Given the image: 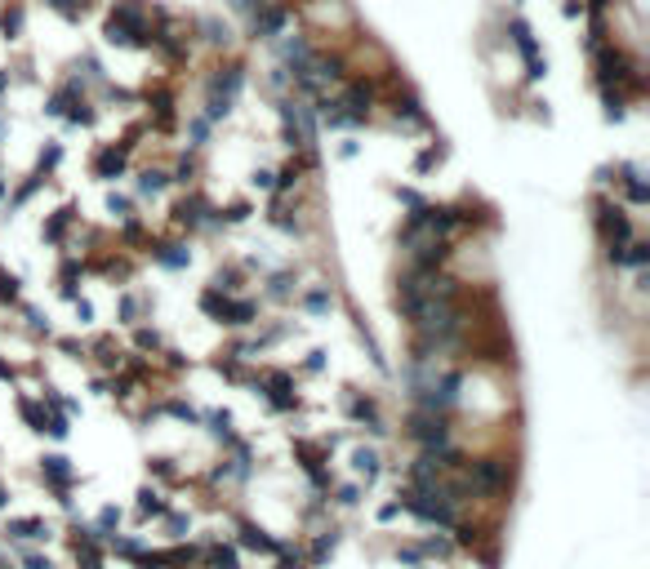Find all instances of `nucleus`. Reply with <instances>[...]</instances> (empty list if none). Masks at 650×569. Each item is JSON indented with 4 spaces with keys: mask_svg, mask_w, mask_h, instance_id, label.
<instances>
[{
    "mask_svg": "<svg viewBox=\"0 0 650 569\" xmlns=\"http://www.w3.org/2000/svg\"><path fill=\"white\" fill-rule=\"evenodd\" d=\"M396 503H401V512L419 516L423 525H437V530H450V525H455V503H450V494L441 489V480H437V485H405V489L396 494Z\"/></svg>",
    "mask_w": 650,
    "mask_h": 569,
    "instance_id": "nucleus-1",
    "label": "nucleus"
},
{
    "mask_svg": "<svg viewBox=\"0 0 650 569\" xmlns=\"http://www.w3.org/2000/svg\"><path fill=\"white\" fill-rule=\"evenodd\" d=\"M108 31H112V45H126V49L147 45V36H152V9L138 4V0H117L112 18H108Z\"/></svg>",
    "mask_w": 650,
    "mask_h": 569,
    "instance_id": "nucleus-2",
    "label": "nucleus"
},
{
    "mask_svg": "<svg viewBox=\"0 0 650 569\" xmlns=\"http://www.w3.org/2000/svg\"><path fill=\"white\" fill-rule=\"evenodd\" d=\"M241 85H246V67H237V63H232V67H219V72L210 76V90H205V120H210V125L232 116V103H237Z\"/></svg>",
    "mask_w": 650,
    "mask_h": 569,
    "instance_id": "nucleus-3",
    "label": "nucleus"
},
{
    "mask_svg": "<svg viewBox=\"0 0 650 569\" xmlns=\"http://www.w3.org/2000/svg\"><path fill=\"white\" fill-rule=\"evenodd\" d=\"M593 223H597V231H602L606 258L620 267V263H624V245L633 240V219H628L620 205H611V201H597V214H593Z\"/></svg>",
    "mask_w": 650,
    "mask_h": 569,
    "instance_id": "nucleus-4",
    "label": "nucleus"
},
{
    "mask_svg": "<svg viewBox=\"0 0 650 569\" xmlns=\"http://www.w3.org/2000/svg\"><path fill=\"white\" fill-rule=\"evenodd\" d=\"M250 383L259 387L263 401H267L276 414L299 410V396H294V374H290V369H263L259 378H250Z\"/></svg>",
    "mask_w": 650,
    "mask_h": 569,
    "instance_id": "nucleus-5",
    "label": "nucleus"
},
{
    "mask_svg": "<svg viewBox=\"0 0 650 569\" xmlns=\"http://www.w3.org/2000/svg\"><path fill=\"white\" fill-rule=\"evenodd\" d=\"M339 441L330 436V441H294L290 450H294V458H299V467L308 471V480H312V489H330V471H325V458H330V450H334Z\"/></svg>",
    "mask_w": 650,
    "mask_h": 569,
    "instance_id": "nucleus-6",
    "label": "nucleus"
},
{
    "mask_svg": "<svg viewBox=\"0 0 650 569\" xmlns=\"http://www.w3.org/2000/svg\"><path fill=\"white\" fill-rule=\"evenodd\" d=\"M290 4H281V0H255L250 4V27H255V36L263 40H276V36H285V27H290Z\"/></svg>",
    "mask_w": 650,
    "mask_h": 569,
    "instance_id": "nucleus-7",
    "label": "nucleus"
},
{
    "mask_svg": "<svg viewBox=\"0 0 650 569\" xmlns=\"http://www.w3.org/2000/svg\"><path fill=\"white\" fill-rule=\"evenodd\" d=\"M464 476L472 480L477 494H504V489H508V462H504V458H477V462H464Z\"/></svg>",
    "mask_w": 650,
    "mask_h": 569,
    "instance_id": "nucleus-8",
    "label": "nucleus"
},
{
    "mask_svg": "<svg viewBox=\"0 0 650 569\" xmlns=\"http://www.w3.org/2000/svg\"><path fill=\"white\" fill-rule=\"evenodd\" d=\"M40 480L58 494L63 507H72V489H76V467L67 454H45L40 458Z\"/></svg>",
    "mask_w": 650,
    "mask_h": 569,
    "instance_id": "nucleus-9",
    "label": "nucleus"
},
{
    "mask_svg": "<svg viewBox=\"0 0 650 569\" xmlns=\"http://www.w3.org/2000/svg\"><path fill=\"white\" fill-rule=\"evenodd\" d=\"M76 539H72V552H76V565L81 569H103V534L94 530V525H81L76 521V530H72Z\"/></svg>",
    "mask_w": 650,
    "mask_h": 569,
    "instance_id": "nucleus-10",
    "label": "nucleus"
},
{
    "mask_svg": "<svg viewBox=\"0 0 650 569\" xmlns=\"http://www.w3.org/2000/svg\"><path fill=\"white\" fill-rule=\"evenodd\" d=\"M237 547H246V552H267V556H281L290 543L285 539H272L263 525L255 521H237Z\"/></svg>",
    "mask_w": 650,
    "mask_h": 569,
    "instance_id": "nucleus-11",
    "label": "nucleus"
},
{
    "mask_svg": "<svg viewBox=\"0 0 650 569\" xmlns=\"http://www.w3.org/2000/svg\"><path fill=\"white\" fill-rule=\"evenodd\" d=\"M343 410H348V418H352V423H366L375 436H388V427H384V418H379L375 396H348V401H343Z\"/></svg>",
    "mask_w": 650,
    "mask_h": 569,
    "instance_id": "nucleus-12",
    "label": "nucleus"
},
{
    "mask_svg": "<svg viewBox=\"0 0 650 569\" xmlns=\"http://www.w3.org/2000/svg\"><path fill=\"white\" fill-rule=\"evenodd\" d=\"M508 36H513V49H517L521 58H525V67H530V76H539L543 72V63H539V45H534V31L521 22V18H513V27H508Z\"/></svg>",
    "mask_w": 650,
    "mask_h": 569,
    "instance_id": "nucleus-13",
    "label": "nucleus"
},
{
    "mask_svg": "<svg viewBox=\"0 0 650 569\" xmlns=\"http://www.w3.org/2000/svg\"><path fill=\"white\" fill-rule=\"evenodd\" d=\"M255 321H259V303H255V298H232V294H228V303H223V321H219V325L246 330V325H255Z\"/></svg>",
    "mask_w": 650,
    "mask_h": 569,
    "instance_id": "nucleus-14",
    "label": "nucleus"
},
{
    "mask_svg": "<svg viewBox=\"0 0 650 569\" xmlns=\"http://www.w3.org/2000/svg\"><path fill=\"white\" fill-rule=\"evenodd\" d=\"M134 142H121V147H103L99 156H94V174L99 178H121L126 174V151H130Z\"/></svg>",
    "mask_w": 650,
    "mask_h": 569,
    "instance_id": "nucleus-15",
    "label": "nucleus"
},
{
    "mask_svg": "<svg viewBox=\"0 0 650 569\" xmlns=\"http://www.w3.org/2000/svg\"><path fill=\"white\" fill-rule=\"evenodd\" d=\"M210 214H214V210H210L201 196H187V201L174 210V223H178V228H205V223H214Z\"/></svg>",
    "mask_w": 650,
    "mask_h": 569,
    "instance_id": "nucleus-16",
    "label": "nucleus"
},
{
    "mask_svg": "<svg viewBox=\"0 0 650 569\" xmlns=\"http://www.w3.org/2000/svg\"><path fill=\"white\" fill-rule=\"evenodd\" d=\"M13 405H18V418H22L31 432H45V423H49V410H45V401H36V396L18 392V396H13Z\"/></svg>",
    "mask_w": 650,
    "mask_h": 569,
    "instance_id": "nucleus-17",
    "label": "nucleus"
},
{
    "mask_svg": "<svg viewBox=\"0 0 650 569\" xmlns=\"http://www.w3.org/2000/svg\"><path fill=\"white\" fill-rule=\"evenodd\" d=\"M201 556H205V569H241V547L237 543H210Z\"/></svg>",
    "mask_w": 650,
    "mask_h": 569,
    "instance_id": "nucleus-18",
    "label": "nucleus"
},
{
    "mask_svg": "<svg viewBox=\"0 0 650 569\" xmlns=\"http://www.w3.org/2000/svg\"><path fill=\"white\" fill-rule=\"evenodd\" d=\"M152 258H156L160 267H169V272H183V267L192 263V254H187L183 245H174V240H156V245H152Z\"/></svg>",
    "mask_w": 650,
    "mask_h": 569,
    "instance_id": "nucleus-19",
    "label": "nucleus"
},
{
    "mask_svg": "<svg viewBox=\"0 0 650 569\" xmlns=\"http://www.w3.org/2000/svg\"><path fill=\"white\" fill-rule=\"evenodd\" d=\"M334 547H339V530H325V534H316V543L308 547V556H303V565L308 569H321L330 556H334Z\"/></svg>",
    "mask_w": 650,
    "mask_h": 569,
    "instance_id": "nucleus-20",
    "label": "nucleus"
},
{
    "mask_svg": "<svg viewBox=\"0 0 650 569\" xmlns=\"http://www.w3.org/2000/svg\"><path fill=\"white\" fill-rule=\"evenodd\" d=\"M4 534H9V539H49V525H45L40 516H13V521L4 525Z\"/></svg>",
    "mask_w": 650,
    "mask_h": 569,
    "instance_id": "nucleus-21",
    "label": "nucleus"
},
{
    "mask_svg": "<svg viewBox=\"0 0 650 569\" xmlns=\"http://www.w3.org/2000/svg\"><path fill=\"white\" fill-rule=\"evenodd\" d=\"M196 561H201V547H192V543H178V547L160 552V569H192Z\"/></svg>",
    "mask_w": 650,
    "mask_h": 569,
    "instance_id": "nucleus-22",
    "label": "nucleus"
},
{
    "mask_svg": "<svg viewBox=\"0 0 650 569\" xmlns=\"http://www.w3.org/2000/svg\"><path fill=\"white\" fill-rule=\"evenodd\" d=\"M156 414H169V418H178V423H187V427H192V423H201V410H196L192 401H178V396H169V401H165L160 410H152L147 418H156Z\"/></svg>",
    "mask_w": 650,
    "mask_h": 569,
    "instance_id": "nucleus-23",
    "label": "nucleus"
},
{
    "mask_svg": "<svg viewBox=\"0 0 650 569\" xmlns=\"http://www.w3.org/2000/svg\"><path fill=\"white\" fill-rule=\"evenodd\" d=\"M352 467H357V476H361L366 485H375L379 471H384V458H379V450H366V445H361V450L352 454Z\"/></svg>",
    "mask_w": 650,
    "mask_h": 569,
    "instance_id": "nucleus-24",
    "label": "nucleus"
},
{
    "mask_svg": "<svg viewBox=\"0 0 650 569\" xmlns=\"http://www.w3.org/2000/svg\"><path fill=\"white\" fill-rule=\"evenodd\" d=\"M620 174H624V192H628V201H633V205H646L650 187H646V178H642V165H624Z\"/></svg>",
    "mask_w": 650,
    "mask_h": 569,
    "instance_id": "nucleus-25",
    "label": "nucleus"
},
{
    "mask_svg": "<svg viewBox=\"0 0 650 569\" xmlns=\"http://www.w3.org/2000/svg\"><path fill=\"white\" fill-rule=\"evenodd\" d=\"M396 125H401V129H428V112H423V108H419V99H405V103H401V99H396Z\"/></svg>",
    "mask_w": 650,
    "mask_h": 569,
    "instance_id": "nucleus-26",
    "label": "nucleus"
},
{
    "mask_svg": "<svg viewBox=\"0 0 650 569\" xmlns=\"http://www.w3.org/2000/svg\"><path fill=\"white\" fill-rule=\"evenodd\" d=\"M414 547H419L423 561H446V556L455 552V539H446V534H428V539H419Z\"/></svg>",
    "mask_w": 650,
    "mask_h": 569,
    "instance_id": "nucleus-27",
    "label": "nucleus"
},
{
    "mask_svg": "<svg viewBox=\"0 0 650 569\" xmlns=\"http://www.w3.org/2000/svg\"><path fill=\"white\" fill-rule=\"evenodd\" d=\"M165 512H169V503H165L152 485H143V489H138V516L152 521V516H165Z\"/></svg>",
    "mask_w": 650,
    "mask_h": 569,
    "instance_id": "nucleus-28",
    "label": "nucleus"
},
{
    "mask_svg": "<svg viewBox=\"0 0 650 569\" xmlns=\"http://www.w3.org/2000/svg\"><path fill=\"white\" fill-rule=\"evenodd\" d=\"M169 187V174L165 169H143L138 174V196H160Z\"/></svg>",
    "mask_w": 650,
    "mask_h": 569,
    "instance_id": "nucleus-29",
    "label": "nucleus"
},
{
    "mask_svg": "<svg viewBox=\"0 0 650 569\" xmlns=\"http://www.w3.org/2000/svg\"><path fill=\"white\" fill-rule=\"evenodd\" d=\"M205 423H210V436H214V441H232V436H237V432H232V414H228V410L205 414Z\"/></svg>",
    "mask_w": 650,
    "mask_h": 569,
    "instance_id": "nucleus-30",
    "label": "nucleus"
},
{
    "mask_svg": "<svg viewBox=\"0 0 650 569\" xmlns=\"http://www.w3.org/2000/svg\"><path fill=\"white\" fill-rule=\"evenodd\" d=\"M72 219H76V210H58V214L45 223V240H49V245H58V240L67 236V228H72Z\"/></svg>",
    "mask_w": 650,
    "mask_h": 569,
    "instance_id": "nucleus-31",
    "label": "nucleus"
},
{
    "mask_svg": "<svg viewBox=\"0 0 650 569\" xmlns=\"http://www.w3.org/2000/svg\"><path fill=\"white\" fill-rule=\"evenodd\" d=\"M45 432H49L54 441H67V436H72V418H67L63 410H54V414H49V423H45Z\"/></svg>",
    "mask_w": 650,
    "mask_h": 569,
    "instance_id": "nucleus-32",
    "label": "nucleus"
},
{
    "mask_svg": "<svg viewBox=\"0 0 650 569\" xmlns=\"http://www.w3.org/2000/svg\"><path fill=\"white\" fill-rule=\"evenodd\" d=\"M303 307L321 316V312H330V307H334V298H330V289H312V294H303Z\"/></svg>",
    "mask_w": 650,
    "mask_h": 569,
    "instance_id": "nucleus-33",
    "label": "nucleus"
},
{
    "mask_svg": "<svg viewBox=\"0 0 650 569\" xmlns=\"http://www.w3.org/2000/svg\"><path fill=\"white\" fill-rule=\"evenodd\" d=\"M94 530H99L103 539H108V534H117V530H121V507H103V512H99V525H94Z\"/></svg>",
    "mask_w": 650,
    "mask_h": 569,
    "instance_id": "nucleus-34",
    "label": "nucleus"
},
{
    "mask_svg": "<svg viewBox=\"0 0 650 569\" xmlns=\"http://www.w3.org/2000/svg\"><path fill=\"white\" fill-rule=\"evenodd\" d=\"M187 134H192V147H205L210 142V120L205 116H192L187 120Z\"/></svg>",
    "mask_w": 650,
    "mask_h": 569,
    "instance_id": "nucleus-35",
    "label": "nucleus"
},
{
    "mask_svg": "<svg viewBox=\"0 0 650 569\" xmlns=\"http://www.w3.org/2000/svg\"><path fill=\"white\" fill-rule=\"evenodd\" d=\"M290 285H294V276H290V272H276L272 285H267V294H272V298H290V294H294Z\"/></svg>",
    "mask_w": 650,
    "mask_h": 569,
    "instance_id": "nucleus-36",
    "label": "nucleus"
},
{
    "mask_svg": "<svg viewBox=\"0 0 650 569\" xmlns=\"http://www.w3.org/2000/svg\"><path fill=\"white\" fill-rule=\"evenodd\" d=\"M334 503H339V507H357V503H361V485H339V489H334Z\"/></svg>",
    "mask_w": 650,
    "mask_h": 569,
    "instance_id": "nucleus-37",
    "label": "nucleus"
},
{
    "mask_svg": "<svg viewBox=\"0 0 650 569\" xmlns=\"http://www.w3.org/2000/svg\"><path fill=\"white\" fill-rule=\"evenodd\" d=\"M147 467H152V476H160V480H174V476H178V467H174V458H152Z\"/></svg>",
    "mask_w": 650,
    "mask_h": 569,
    "instance_id": "nucleus-38",
    "label": "nucleus"
},
{
    "mask_svg": "<svg viewBox=\"0 0 650 569\" xmlns=\"http://www.w3.org/2000/svg\"><path fill=\"white\" fill-rule=\"evenodd\" d=\"M165 525H169V534H174V539H183V534L192 530V521H187L183 512H165Z\"/></svg>",
    "mask_w": 650,
    "mask_h": 569,
    "instance_id": "nucleus-39",
    "label": "nucleus"
},
{
    "mask_svg": "<svg viewBox=\"0 0 650 569\" xmlns=\"http://www.w3.org/2000/svg\"><path fill=\"white\" fill-rule=\"evenodd\" d=\"M0 303H18V276L0 272Z\"/></svg>",
    "mask_w": 650,
    "mask_h": 569,
    "instance_id": "nucleus-40",
    "label": "nucleus"
},
{
    "mask_svg": "<svg viewBox=\"0 0 650 569\" xmlns=\"http://www.w3.org/2000/svg\"><path fill=\"white\" fill-rule=\"evenodd\" d=\"M134 342H138V351H160V334L156 330H134Z\"/></svg>",
    "mask_w": 650,
    "mask_h": 569,
    "instance_id": "nucleus-41",
    "label": "nucleus"
},
{
    "mask_svg": "<svg viewBox=\"0 0 650 569\" xmlns=\"http://www.w3.org/2000/svg\"><path fill=\"white\" fill-rule=\"evenodd\" d=\"M396 201H401L405 210H423V205H428V201H423L414 187H396Z\"/></svg>",
    "mask_w": 650,
    "mask_h": 569,
    "instance_id": "nucleus-42",
    "label": "nucleus"
},
{
    "mask_svg": "<svg viewBox=\"0 0 650 569\" xmlns=\"http://www.w3.org/2000/svg\"><path fill=\"white\" fill-rule=\"evenodd\" d=\"M396 561H401V565H423V556H419V547H414V543H401V547H396Z\"/></svg>",
    "mask_w": 650,
    "mask_h": 569,
    "instance_id": "nucleus-43",
    "label": "nucleus"
},
{
    "mask_svg": "<svg viewBox=\"0 0 650 569\" xmlns=\"http://www.w3.org/2000/svg\"><path fill=\"white\" fill-rule=\"evenodd\" d=\"M63 18H76V13H85V0H49Z\"/></svg>",
    "mask_w": 650,
    "mask_h": 569,
    "instance_id": "nucleus-44",
    "label": "nucleus"
},
{
    "mask_svg": "<svg viewBox=\"0 0 650 569\" xmlns=\"http://www.w3.org/2000/svg\"><path fill=\"white\" fill-rule=\"evenodd\" d=\"M22 316H27V325H31V334H49V321H45V316H40L36 307H27Z\"/></svg>",
    "mask_w": 650,
    "mask_h": 569,
    "instance_id": "nucleus-45",
    "label": "nucleus"
},
{
    "mask_svg": "<svg viewBox=\"0 0 650 569\" xmlns=\"http://www.w3.org/2000/svg\"><path fill=\"white\" fill-rule=\"evenodd\" d=\"M276 569H303V552H299V547H285V552H281V565Z\"/></svg>",
    "mask_w": 650,
    "mask_h": 569,
    "instance_id": "nucleus-46",
    "label": "nucleus"
},
{
    "mask_svg": "<svg viewBox=\"0 0 650 569\" xmlns=\"http://www.w3.org/2000/svg\"><path fill=\"white\" fill-rule=\"evenodd\" d=\"M121 321H126V325H134V321H138V298H130V294L121 298Z\"/></svg>",
    "mask_w": 650,
    "mask_h": 569,
    "instance_id": "nucleus-47",
    "label": "nucleus"
},
{
    "mask_svg": "<svg viewBox=\"0 0 650 569\" xmlns=\"http://www.w3.org/2000/svg\"><path fill=\"white\" fill-rule=\"evenodd\" d=\"M205 31H210V40H214V45H228V40H232V31H228V27H219V22H205Z\"/></svg>",
    "mask_w": 650,
    "mask_h": 569,
    "instance_id": "nucleus-48",
    "label": "nucleus"
},
{
    "mask_svg": "<svg viewBox=\"0 0 650 569\" xmlns=\"http://www.w3.org/2000/svg\"><path fill=\"white\" fill-rule=\"evenodd\" d=\"M255 187L272 192V187H276V174H272V169H255Z\"/></svg>",
    "mask_w": 650,
    "mask_h": 569,
    "instance_id": "nucleus-49",
    "label": "nucleus"
},
{
    "mask_svg": "<svg viewBox=\"0 0 650 569\" xmlns=\"http://www.w3.org/2000/svg\"><path fill=\"white\" fill-rule=\"evenodd\" d=\"M108 210H112L117 219H130V201H126V196H112V201H108Z\"/></svg>",
    "mask_w": 650,
    "mask_h": 569,
    "instance_id": "nucleus-50",
    "label": "nucleus"
},
{
    "mask_svg": "<svg viewBox=\"0 0 650 569\" xmlns=\"http://www.w3.org/2000/svg\"><path fill=\"white\" fill-rule=\"evenodd\" d=\"M396 516H401V503H384V507H379V525H392Z\"/></svg>",
    "mask_w": 650,
    "mask_h": 569,
    "instance_id": "nucleus-51",
    "label": "nucleus"
},
{
    "mask_svg": "<svg viewBox=\"0 0 650 569\" xmlns=\"http://www.w3.org/2000/svg\"><path fill=\"white\" fill-rule=\"evenodd\" d=\"M22 569H54V565H49V556H36V552H27V556H22Z\"/></svg>",
    "mask_w": 650,
    "mask_h": 569,
    "instance_id": "nucleus-52",
    "label": "nucleus"
},
{
    "mask_svg": "<svg viewBox=\"0 0 650 569\" xmlns=\"http://www.w3.org/2000/svg\"><path fill=\"white\" fill-rule=\"evenodd\" d=\"M303 369H308V374H321V369H325V351H312Z\"/></svg>",
    "mask_w": 650,
    "mask_h": 569,
    "instance_id": "nucleus-53",
    "label": "nucleus"
},
{
    "mask_svg": "<svg viewBox=\"0 0 650 569\" xmlns=\"http://www.w3.org/2000/svg\"><path fill=\"white\" fill-rule=\"evenodd\" d=\"M58 156H63V151H58V147H49V151L40 156V169H54V165H58Z\"/></svg>",
    "mask_w": 650,
    "mask_h": 569,
    "instance_id": "nucleus-54",
    "label": "nucleus"
},
{
    "mask_svg": "<svg viewBox=\"0 0 650 569\" xmlns=\"http://www.w3.org/2000/svg\"><path fill=\"white\" fill-rule=\"evenodd\" d=\"M13 378H18V369L9 360H0V383H13Z\"/></svg>",
    "mask_w": 650,
    "mask_h": 569,
    "instance_id": "nucleus-55",
    "label": "nucleus"
},
{
    "mask_svg": "<svg viewBox=\"0 0 650 569\" xmlns=\"http://www.w3.org/2000/svg\"><path fill=\"white\" fill-rule=\"evenodd\" d=\"M0 507H4V485H0Z\"/></svg>",
    "mask_w": 650,
    "mask_h": 569,
    "instance_id": "nucleus-56",
    "label": "nucleus"
},
{
    "mask_svg": "<svg viewBox=\"0 0 650 569\" xmlns=\"http://www.w3.org/2000/svg\"><path fill=\"white\" fill-rule=\"evenodd\" d=\"M0 201H4V178H0Z\"/></svg>",
    "mask_w": 650,
    "mask_h": 569,
    "instance_id": "nucleus-57",
    "label": "nucleus"
}]
</instances>
